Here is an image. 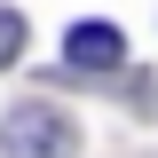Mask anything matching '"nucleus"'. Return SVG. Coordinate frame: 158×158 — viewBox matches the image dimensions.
<instances>
[{
  "instance_id": "f257e3e1",
  "label": "nucleus",
  "mask_w": 158,
  "mask_h": 158,
  "mask_svg": "<svg viewBox=\"0 0 158 158\" xmlns=\"http://www.w3.org/2000/svg\"><path fill=\"white\" fill-rule=\"evenodd\" d=\"M0 150L8 158H63V150H79V127H71V111H56L48 95H32V103H16L0 118Z\"/></svg>"
},
{
  "instance_id": "f03ea898",
  "label": "nucleus",
  "mask_w": 158,
  "mask_h": 158,
  "mask_svg": "<svg viewBox=\"0 0 158 158\" xmlns=\"http://www.w3.org/2000/svg\"><path fill=\"white\" fill-rule=\"evenodd\" d=\"M118 63H127V32L111 16H87L63 32V71H118Z\"/></svg>"
},
{
  "instance_id": "7ed1b4c3",
  "label": "nucleus",
  "mask_w": 158,
  "mask_h": 158,
  "mask_svg": "<svg viewBox=\"0 0 158 158\" xmlns=\"http://www.w3.org/2000/svg\"><path fill=\"white\" fill-rule=\"evenodd\" d=\"M16 56H24V16H16V8H0V71H8Z\"/></svg>"
},
{
  "instance_id": "20e7f679",
  "label": "nucleus",
  "mask_w": 158,
  "mask_h": 158,
  "mask_svg": "<svg viewBox=\"0 0 158 158\" xmlns=\"http://www.w3.org/2000/svg\"><path fill=\"white\" fill-rule=\"evenodd\" d=\"M118 103H127V111H158V79H150V71H135L127 87H118Z\"/></svg>"
}]
</instances>
